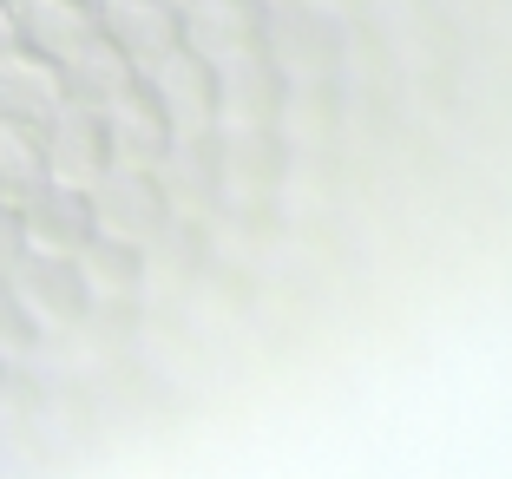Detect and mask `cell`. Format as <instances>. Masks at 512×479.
<instances>
[{
  "label": "cell",
  "mask_w": 512,
  "mask_h": 479,
  "mask_svg": "<svg viewBox=\"0 0 512 479\" xmlns=\"http://www.w3.org/2000/svg\"><path fill=\"white\" fill-rule=\"evenodd\" d=\"M33 184H46V165H40L33 132L0 125V210H20V197H27Z\"/></svg>",
  "instance_id": "cell-3"
},
{
  "label": "cell",
  "mask_w": 512,
  "mask_h": 479,
  "mask_svg": "<svg viewBox=\"0 0 512 479\" xmlns=\"http://www.w3.org/2000/svg\"><path fill=\"white\" fill-rule=\"evenodd\" d=\"M14 46L33 53V60H46L53 73H66L79 53H92V46H106V40L92 27V14L73 7V0H27L14 14Z\"/></svg>",
  "instance_id": "cell-1"
},
{
  "label": "cell",
  "mask_w": 512,
  "mask_h": 479,
  "mask_svg": "<svg viewBox=\"0 0 512 479\" xmlns=\"http://www.w3.org/2000/svg\"><path fill=\"white\" fill-rule=\"evenodd\" d=\"M66 112V92H60V73L33 53H0V125H20V132L40 138V125H53Z\"/></svg>",
  "instance_id": "cell-2"
},
{
  "label": "cell",
  "mask_w": 512,
  "mask_h": 479,
  "mask_svg": "<svg viewBox=\"0 0 512 479\" xmlns=\"http://www.w3.org/2000/svg\"><path fill=\"white\" fill-rule=\"evenodd\" d=\"M0 53H14V14L0 7Z\"/></svg>",
  "instance_id": "cell-4"
},
{
  "label": "cell",
  "mask_w": 512,
  "mask_h": 479,
  "mask_svg": "<svg viewBox=\"0 0 512 479\" xmlns=\"http://www.w3.org/2000/svg\"><path fill=\"white\" fill-rule=\"evenodd\" d=\"M0 7H7V14H20V7H27V0H0Z\"/></svg>",
  "instance_id": "cell-5"
}]
</instances>
